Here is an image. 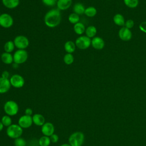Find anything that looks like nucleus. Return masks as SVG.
I'll return each mask as SVG.
<instances>
[{
	"label": "nucleus",
	"instance_id": "9d476101",
	"mask_svg": "<svg viewBox=\"0 0 146 146\" xmlns=\"http://www.w3.org/2000/svg\"><path fill=\"white\" fill-rule=\"evenodd\" d=\"M33 124L32 116L24 115L21 116L18 121V124L23 129L30 128Z\"/></svg>",
	"mask_w": 146,
	"mask_h": 146
},
{
	"label": "nucleus",
	"instance_id": "423d86ee",
	"mask_svg": "<svg viewBox=\"0 0 146 146\" xmlns=\"http://www.w3.org/2000/svg\"><path fill=\"white\" fill-rule=\"evenodd\" d=\"M75 45L80 50H86L91 45V39L86 35H80L75 40Z\"/></svg>",
	"mask_w": 146,
	"mask_h": 146
},
{
	"label": "nucleus",
	"instance_id": "b1692460",
	"mask_svg": "<svg viewBox=\"0 0 146 146\" xmlns=\"http://www.w3.org/2000/svg\"><path fill=\"white\" fill-rule=\"evenodd\" d=\"M15 47V46L14 43L12 40L7 41L5 43L4 46H3L5 52H9V53H11L14 51Z\"/></svg>",
	"mask_w": 146,
	"mask_h": 146
},
{
	"label": "nucleus",
	"instance_id": "72a5a7b5",
	"mask_svg": "<svg viewBox=\"0 0 146 146\" xmlns=\"http://www.w3.org/2000/svg\"><path fill=\"white\" fill-rule=\"evenodd\" d=\"M50 140H51V141L53 143H56L59 140V137L58 136L56 135V134H55V133H53L52 135H51L50 136Z\"/></svg>",
	"mask_w": 146,
	"mask_h": 146
},
{
	"label": "nucleus",
	"instance_id": "4c0bfd02",
	"mask_svg": "<svg viewBox=\"0 0 146 146\" xmlns=\"http://www.w3.org/2000/svg\"><path fill=\"white\" fill-rule=\"evenodd\" d=\"M12 66H13V67L14 68H18L19 64H17V63H16L13 62V63H12Z\"/></svg>",
	"mask_w": 146,
	"mask_h": 146
},
{
	"label": "nucleus",
	"instance_id": "9b49d317",
	"mask_svg": "<svg viewBox=\"0 0 146 146\" xmlns=\"http://www.w3.org/2000/svg\"><path fill=\"white\" fill-rule=\"evenodd\" d=\"M55 127L52 123L50 122H45V123L41 126V132L43 135L50 137L54 133Z\"/></svg>",
	"mask_w": 146,
	"mask_h": 146
},
{
	"label": "nucleus",
	"instance_id": "5701e85b",
	"mask_svg": "<svg viewBox=\"0 0 146 146\" xmlns=\"http://www.w3.org/2000/svg\"><path fill=\"white\" fill-rule=\"evenodd\" d=\"M97 33L96 28L94 26H89L86 29L85 33L86 35L90 38L95 37L96 34Z\"/></svg>",
	"mask_w": 146,
	"mask_h": 146
},
{
	"label": "nucleus",
	"instance_id": "f704fd0d",
	"mask_svg": "<svg viewBox=\"0 0 146 146\" xmlns=\"http://www.w3.org/2000/svg\"><path fill=\"white\" fill-rule=\"evenodd\" d=\"M139 29L141 31L146 33V21H143L140 24Z\"/></svg>",
	"mask_w": 146,
	"mask_h": 146
},
{
	"label": "nucleus",
	"instance_id": "0eeeda50",
	"mask_svg": "<svg viewBox=\"0 0 146 146\" xmlns=\"http://www.w3.org/2000/svg\"><path fill=\"white\" fill-rule=\"evenodd\" d=\"M13 42L15 47L21 50H25L30 43L29 39L26 36L22 35L15 37Z\"/></svg>",
	"mask_w": 146,
	"mask_h": 146
},
{
	"label": "nucleus",
	"instance_id": "6e6552de",
	"mask_svg": "<svg viewBox=\"0 0 146 146\" xmlns=\"http://www.w3.org/2000/svg\"><path fill=\"white\" fill-rule=\"evenodd\" d=\"M11 86L16 88H20L23 87L25 80L22 76L19 74H14L9 79Z\"/></svg>",
	"mask_w": 146,
	"mask_h": 146
},
{
	"label": "nucleus",
	"instance_id": "f3484780",
	"mask_svg": "<svg viewBox=\"0 0 146 146\" xmlns=\"http://www.w3.org/2000/svg\"><path fill=\"white\" fill-rule=\"evenodd\" d=\"M3 6L9 9H13L18 6L20 0H2Z\"/></svg>",
	"mask_w": 146,
	"mask_h": 146
},
{
	"label": "nucleus",
	"instance_id": "7ed1b4c3",
	"mask_svg": "<svg viewBox=\"0 0 146 146\" xmlns=\"http://www.w3.org/2000/svg\"><path fill=\"white\" fill-rule=\"evenodd\" d=\"M3 110L6 115L10 116H13L18 113L19 106L15 101L10 100L6 102L4 104Z\"/></svg>",
	"mask_w": 146,
	"mask_h": 146
},
{
	"label": "nucleus",
	"instance_id": "c756f323",
	"mask_svg": "<svg viewBox=\"0 0 146 146\" xmlns=\"http://www.w3.org/2000/svg\"><path fill=\"white\" fill-rule=\"evenodd\" d=\"M125 5L129 8H135L139 4V0H124Z\"/></svg>",
	"mask_w": 146,
	"mask_h": 146
},
{
	"label": "nucleus",
	"instance_id": "aec40b11",
	"mask_svg": "<svg viewBox=\"0 0 146 146\" xmlns=\"http://www.w3.org/2000/svg\"><path fill=\"white\" fill-rule=\"evenodd\" d=\"M73 29L74 32L79 35H82L84 33H85L86 31V27L84 25L80 22L74 25Z\"/></svg>",
	"mask_w": 146,
	"mask_h": 146
},
{
	"label": "nucleus",
	"instance_id": "bb28decb",
	"mask_svg": "<svg viewBox=\"0 0 146 146\" xmlns=\"http://www.w3.org/2000/svg\"><path fill=\"white\" fill-rule=\"evenodd\" d=\"M68 20L70 23L75 25V24H76V23H77L79 22L80 17L77 14H76L75 13H72L68 15Z\"/></svg>",
	"mask_w": 146,
	"mask_h": 146
},
{
	"label": "nucleus",
	"instance_id": "f8f14e48",
	"mask_svg": "<svg viewBox=\"0 0 146 146\" xmlns=\"http://www.w3.org/2000/svg\"><path fill=\"white\" fill-rule=\"evenodd\" d=\"M119 36L123 41H128L132 38V34L129 29L123 27L119 31Z\"/></svg>",
	"mask_w": 146,
	"mask_h": 146
},
{
	"label": "nucleus",
	"instance_id": "a19ab883",
	"mask_svg": "<svg viewBox=\"0 0 146 146\" xmlns=\"http://www.w3.org/2000/svg\"><path fill=\"white\" fill-rule=\"evenodd\" d=\"M0 15H1V14H0Z\"/></svg>",
	"mask_w": 146,
	"mask_h": 146
},
{
	"label": "nucleus",
	"instance_id": "ea45409f",
	"mask_svg": "<svg viewBox=\"0 0 146 146\" xmlns=\"http://www.w3.org/2000/svg\"><path fill=\"white\" fill-rule=\"evenodd\" d=\"M60 146H71L69 143H64L62 145H60Z\"/></svg>",
	"mask_w": 146,
	"mask_h": 146
},
{
	"label": "nucleus",
	"instance_id": "412c9836",
	"mask_svg": "<svg viewBox=\"0 0 146 146\" xmlns=\"http://www.w3.org/2000/svg\"><path fill=\"white\" fill-rule=\"evenodd\" d=\"M85 9L86 8L84 7V6L80 2L76 3L73 6L74 13L77 14L79 15L83 14L84 13Z\"/></svg>",
	"mask_w": 146,
	"mask_h": 146
},
{
	"label": "nucleus",
	"instance_id": "f257e3e1",
	"mask_svg": "<svg viewBox=\"0 0 146 146\" xmlns=\"http://www.w3.org/2000/svg\"><path fill=\"white\" fill-rule=\"evenodd\" d=\"M62 16L59 10L51 9L47 11L44 17V22L50 28L57 27L61 22Z\"/></svg>",
	"mask_w": 146,
	"mask_h": 146
},
{
	"label": "nucleus",
	"instance_id": "6ab92c4d",
	"mask_svg": "<svg viewBox=\"0 0 146 146\" xmlns=\"http://www.w3.org/2000/svg\"><path fill=\"white\" fill-rule=\"evenodd\" d=\"M76 48L75 42L72 40H68L64 44V48L67 53L72 54L75 51Z\"/></svg>",
	"mask_w": 146,
	"mask_h": 146
},
{
	"label": "nucleus",
	"instance_id": "7c9ffc66",
	"mask_svg": "<svg viewBox=\"0 0 146 146\" xmlns=\"http://www.w3.org/2000/svg\"><path fill=\"white\" fill-rule=\"evenodd\" d=\"M14 144L15 146H26V141L23 138L20 137L14 139Z\"/></svg>",
	"mask_w": 146,
	"mask_h": 146
},
{
	"label": "nucleus",
	"instance_id": "a878e982",
	"mask_svg": "<svg viewBox=\"0 0 146 146\" xmlns=\"http://www.w3.org/2000/svg\"><path fill=\"white\" fill-rule=\"evenodd\" d=\"M97 13V10L96 8L94 6H89L86 8L84 11V14L88 17H94L96 15Z\"/></svg>",
	"mask_w": 146,
	"mask_h": 146
},
{
	"label": "nucleus",
	"instance_id": "cd10ccee",
	"mask_svg": "<svg viewBox=\"0 0 146 146\" xmlns=\"http://www.w3.org/2000/svg\"><path fill=\"white\" fill-rule=\"evenodd\" d=\"M74 61V57L72 54L66 53L63 57V62L67 65H70L73 63Z\"/></svg>",
	"mask_w": 146,
	"mask_h": 146
},
{
	"label": "nucleus",
	"instance_id": "a211bd4d",
	"mask_svg": "<svg viewBox=\"0 0 146 146\" xmlns=\"http://www.w3.org/2000/svg\"><path fill=\"white\" fill-rule=\"evenodd\" d=\"M1 59L2 62L6 64H11L14 62L13 55L11 53L4 52L1 55Z\"/></svg>",
	"mask_w": 146,
	"mask_h": 146
},
{
	"label": "nucleus",
	"instance_id": "473e14b6",
	"mask_svg": "<svg viewBox=\"0 0 146 146\" xmlns=\"http://www.w3.org/2000/svg\"><path fill=\"white\" fill-rule=\"evenodd\" d=\"M134 26V22L132 19H128L125 22V27L130 29Z\"/></svg>",
	"mask_w": 146,
	"mask_h": 146
},
{
	"label": "nucleus",
	"instance_id": "c9c22d12",
	"mask_svg": "<svg viewBox=\"0 0 146 146\" xmlns=\"http://www.w3.org/2000/svg\"><path fill=\"white\" fill-rule=\"evenodd\" d=\"M1 77L6 79H9L10 77V73L7 71H3L1 74Z\"/></svg>",
	"mask_w": 146,
	"mask_h": 146
},
{
	"label": "nucleus",
	"instance_id": "39448f33",
	"mask_svg": "<svg viewBox=\"0 0 146 146\" xmlns=\"http://www.w3.org/2000/svg\"><path fill=\"white\" fill-rule=\"evenodd\" d=\"M28 59V53L26 50L18 49L13 54L14 63L21 64L25 63Z\"/></svg>",
	"mask_w": 146,
	"mask_h": 146
},
{
	"label": "nucleus",
	"instance_id": "1a4fd4ad",
	"mask_svg": "<svg viewBox=\"0 0 146 146\" xmlns=\"http://www.w3.org/2000/svg\"><path fill=\"white\" fill-rule=\"evenodd\" d=\"M14 23V19L11 15L7 13H3L0 15V26L8 29L11 27Z\"/></svg>",
	"mask_w": 146,
	"mask_h": 146
},
{
	"label": "nucleus",
	"instance_id": "f03ea898",
	"mask_svg": "<svg viewBox=\"0 0 146 146\" xmlns=\"http://www.w3.org/2000/svg\"><path fill=\"white\" fill-rule=\"evenodd\" d=\"M68 140L71 146H82L84 141V135L80 131L74 132L70 135Z\"/></svg>",
	"mask_w": 146,
	"mask_h": 146
},
{
	"label": "nucleus",
	"instance_id": "dca6fc26",
	"mask_svg": "<svg viewBox=\"0 0 146 146\" xmlns=\"http://www.w3.org/2000/svg\"><path fill=\"white\" fill-rule=\"evenodd\" d=\"M33 123L37 126H42L45 123L44 117L40 113H35L32 116Z\"/></svg>",
	"mask_w": 146,
	"mask_h": 146
},
{
	"label": "nucleus",
	"instance_id": "4468645a",
	"mask_svg": "<svg viewBox=\"0 0 146 146\" xmlns=\"http://www.w3.org/2000/svg\"><path fill=\"white\" fill-rule=\"evenodd\" d=\"M105 43L104 40L99 36H95L91 39V46L96 50H102L104 48Z\"/></svg>",
	"mask_w": 146,
	"mask_h": 146
},
{
	"label": "nucleus",
	"instance_id": "2eb2a0df",
	"mask_svg": "<svg viewBox=\"0 0 146 146\" xmlns=\"http://www.w3.org/2000/svg\"><path fill=\"white\" fill-rule=\"evenodd\" d=\"M72 0H58L56 6L59 10H66L70 7Z\"/></svg>",
	"mask_w": 146,
	"mask_h": 146
},
{
	"label": "nucleus",
	"instance_id": "e433bc0d",
	"mask_svg": "<svg viewBox=\"0 0 146 146\" xmlns=\"http://www.w3.org/2000/svg\"><path fill=\"white\" fill-rule=\"evenodd\" d=\"M33 113V110L31 108H27L25 110V115H29V116H31Z\"/></svg>",
	"mask_w": 146,
	"mask_h": 146
},
{
	"label": "nucleus",
	"instance_id": "c85d7f7f",
	"mask_svg": "<svg viewBox=\"0 0 146 146\" xmlns=\"http://www.w3.org/2000/svg\"><path fill=\"white\" fill-rule=\"evenodd\" d=\"M1 121L3 124V126L6 127H8L10 125L12 124V119L11 118V116H9L7 115L3 116L1 118Z\"/></svg>",
	"mask_w": 146,
	"mask_h": 146
},
{
	"label": "nucleus",
	"instance_id": "ddd939ff",
	"mask_svg": "<svg viewBox=\"0 0 146 146\" xmlns=\"http://www.w3.org/2000/svg\"><path fill=\"white\" fill-rule=\"evenodd\" d=\"M11 84L9 79L0 77V94H5L7 92L11 87Z\"/></svg>",
	"mask_w": 146,
	"mask_h": 146
},
{
	"label": "nucleus",
	"instance_id": "20e7f679",
	"mask_svg": "<svg viewBox=\"0 0 146 146\" xmlns=\"http://www.w3.org/2000/svg\"><path fill=\"white\" fill-rule=\"evenodd\" d=\"M23 133V128L18 124H12L7 127L6 134L11 139H15L20 137Z\"/></svg>",
	"mask_w": 146,
	"mask_h": 146
},
{
	"label": "nucleus",
	"instance_id": "4be33fe9",
	"mask_svg": "<svg viewBox=\"0 0 146 146\" xmlns=\"http://www.w3.org/2000/svg\"><path fill=\"white\" fill-rule=\"evenodd\" d=\"M113 22L114 23L119 26H123L125 25V20L123 15L120 14H116L113 17Z\"/></svg>",
	"mask_w": 146,
	"mask_h": 146
},
{
	"label": "nucleus",
	"instance_id": "2f4dec72",
	"mask_svg": "<svg viewBox=\"0 0 146 146\" xmlns=\"http://www.w3.org/2000/svg\"><path fill=\"white\" fill-rule=\"evenodd\" d=\"M58 0H42V3L47 6H53L56 4Z\"/></svg>",
	"mask_w": 146,
	"mask_h": 146
},
{
	"label": "nucleus",
	"instance_id": "393cba45",
	"mask_svg": "<svg viewBox=\"0 0 146 146\" xmlns=\"http://www.w3.org/2000/svg\"><path fill=\"white\" fill-rule=\"evenodd\" d=\"M51 142L50 137L44 135L41 136L38 140L39 146H49Z\"/></svg>",
	"mask_w": 146,
	"mask_h": 146
},
{
	"label": "nucleus",
	"instance_id": "58836bf2",
	"mask_svg": "<svg viewBox=\"0 0 146 146\" xmlns=\"http://www.w3.org/2000/svg\"><path fill=\"white\" fill-rule=\"evenodd\" d=\"M3 124L2 123V122L0 121V131H1L2 129H3Z\"/></svg>",
	"mask_w": 146,
	"mask_h": 146
}]
</instances>
